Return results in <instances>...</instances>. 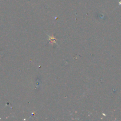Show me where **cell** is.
<instances>
[{
  "instance_id": "6da1fadb",
  "label": "cell",
  "mask_w": 121,
  "mask_h": 121,
  "mask_svg": "<svg viewBox=\"0 0 121 121\" xmlns=\"http://www.w3.org/2000/svg\"><path fill=\"white\" fill-rule=\"evenodd\" d=\"M48 37H49L48 40L50 41V43L53 44V43H54L56 44V38L54 37V36H53V35H52V36H51V35H48Z\"/></svg>"
}]
</instances>
